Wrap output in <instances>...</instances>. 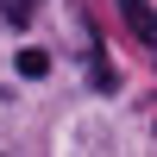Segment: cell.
<instances>
[{
  "label": "cell",
  "instance_id": "obj_1",
  "mask_svg": "<svg viewBox=\"0 0 157 157\" xmlns=\"http://www.w3.org/2000/svg\"><path fill=\"white\" fill-rule=\"evenodd\" d=\"M120 19H126V32H132L145 50H157V6L151 0H120Z\"/></svg>",
  "mask_w": 157,
  "mask_h": 157
},
{
  "label": "cell",
  "instance_id": "obj_2",
  "mask_svg": "<svg viewBox=\"0 0 157 157\" xmlns=\"http://www.w3.org/2000/svg\"><path fill=\"white\" fill-rule=\"evenodd\" d=\"M19 75H25V82L50 75V57H44V50H19Z\"/></svg>",
  "mask_w": 157,
  "mask_h": 157
},
{
  "label": "cell",
  "instance_id": "obj_3",
  "mask_svg": "<svg viewBox=\"0 0 157 157\" xmlns=\"http://www.w3.org/2000/svg\"><path fill=\"white\" fill-rule=\"evenodd\" d=\"M32 6H38V0H0V19H13V25H32Z\"/></svg>",
  "mask_w": 157,
  "mask_h": 157
}]
</instances>
